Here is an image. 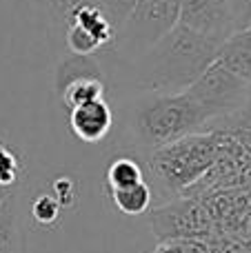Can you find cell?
I'll return each instance as SVG.
<instances>
[{"label": "cell", "mask_w": 251, "mask_h": 253, "mask_svg": "<svg viewBox=\"0 0 251 253\" xmlns=\"http://www.w3.org/2000/svg\"><path fill=\"white\" fill-rule=\"evenodd\" d=\"M22 171H25V162H22L20 153L16 149H11L9 144H2L0 147V184L16 189Z\"/></svg>", "instance_id": "obj_17"}, {"label": "cell", "mask_w": 251, "mask_h": 253, "mask_svg": "<svg viewBox=\"0 0 251 253\" xmlns=\"http://www.w3.org/2000/svg\"><path fill=\"white\" fill-rule=\"evenodd\" d=\"M109 196L114 200V207L123 215H142L149 211L151 205V187L147 184V180L133 187L109 189Z\"/></svg>", "instance_id": "obj_14"}, {"label": "cell", "mask_w": 251, "mask_h": 253, "mask_svg": "<svg viewBox=\"0 0 251 253\" xmlns=\"http://www.w3.org/2000/svg\"><path fill=\"white\" fill-rule=\"evenodd\" d=\"M2 144H4V140H2V138H0V147H2Z\"/></svg>", "instance_id": "obj_25"}, {"label": "cell", "mask_w": 251, "mask_h": 253, "mask_svg": "<svg viewBox=\"0 0 251 253\" xmlns=\"http://www.w3.org/2000/svg\"><path fill=\"white\" fill-rule=\"evenodd\" d=\"M105 89H107L105 78H80V80H74V83L67 84V87L58 93V98H60L62 105L71 111L80 105H87V102L105 98Z\"/></svg>", "instance_id": "obj_15"}, {"label": "cell", "mask_w": 251, "mask_h": 253, "mask_svg": "<svg viewBox=\"0 0 251 253\" xmlns=\"http://www.w3.org/2000/svg\"><path fill=\"white\" fill-rule=\"evenodd\" d=\"M105 180L109 189H125V187H133L138 182H145V171H142L140 162H136L133 158L120 156L109 162Z\"/></svg>", "instance_id": "obj_16"}, {"label": "cell", "mask_w": 251, "mask_h": 253, "mask_svg": "<svg viewBox=\"0 0 251 253\" xmlns=\"http://www.w3.org/2000/svg\"><path fill=\"white\" fill-rule=\"evenodd\" d=\"M38 9V18L47 27L49 34L65 36L76 11L87 4H98V0H34Z\"/></svg>", "instance_id": "obj_10"}, {"label": "cell", "mask_w": 251, "mask_h": 253, "mask_svg": "<svg viewBox=\"0 0 251 253\" xmlns=\"http://www.w3.org/2000/svg\"><path fill=\"white\" fill-rule=\"evenodd\" d=\"M205 131H220V133L229 135L231 140H236L247 153H251V100L243 109L211 120L205 126Z\"/></svg>", "instance_id": "obj_13"}, {"label": "cell", "mask_w": 251, "mask_h": 253, "mask_svg": "<svg viewBox=\"0 0 251 253\" xmlns=\"http://www.w3.org/2000/svg\"><path fill=\"white\" fill-rule=\"evenodd\" d=\"M13 191H16V189H9V187H2V184H0V205H2Z\"/></svg>", "instance_id": "obj_23"}, {"label": "cell", "mask_w": 251, "mask_h": 253, "mask_svg": "<svg viewBox=\"0 0 251 253\" xmlns=\"http://www.w3.org/2000/svg\"><path fill=\"white\" fill-rule=\"evenodd\" d=\"M149 224L158 242L171 240H211L218 227L207 205L198 198L178 196L163 207L149 211Z\"/></svg>", "instance_id": "obj_5"}, {"label": "cell", "mask_w": 251, "mask_h": 253, "mask_svg": "<svg viewBox=\"0 0 251 253\" xmlns=\"http://www.w3.org/2000/svg\"><path fill=\"white\" fill-rule=\"evenodd\" d=\"M178 25L216 42H225L234 34L229 0H182Z\"/></svg>", "instance_id": "obj_7"}, {"label": "cell", "mask_w": 251, "mask_h": 253, "mask_svg": "<svg viewBox=\"0 0 251 253\" xmlns=\"http://www.w3.org/2000/svg\"><path fill=\"white\" fill-rule=\"evenodd\" d=\"M154 253H167V251H165V249H163V247H160V245H158V249H156Z\"/></svg>", "instance_id": "obj_24"}, {"label": "cell", "mask_w": 251, "mask_h": 253, "mask_svg": "<svg viewBox=\"0 0 251 253\" xmlns=\"http://www.w3.org/2000/svg\"><path fill=\"white\" fill-rule=\"evenodd\" d=\"M138 0H98V7L107 13V18L111 20V25L116 27V31L123 27V22L127 20L129 11L133 9Z\"/></svg>", "instance_id": "obj_19"}, {"label": "cell", "mask_w": 251, "mask_h": 253, "mask_svg": "<svg viewBox=\"0 0 251 253\" xmlns=\"http://www.w3.org/2000/svg\"><path fill=\"white\" fill-rule=\"evenodd\" d=\"M194 102L205 111L209 123L243 109L251 100V83L234 76L229 69L213 62L203 76L187 89Z\"/></svg>", "instance_id": "obj_6"}, {"label": "cell", "mask_w": 251, "mask_h": 253, "mask_svg": "<svg viewBox=\"0 0 251 253\" xmlns=\"http://www.w3.org/2000/svg\"><path fill=\"white\" fill-rule=\"evenodd\" d=\"M0 253H25L22 220L18 213V191L0 205Z\"/></svg>", "instance_id": "obj_12"}, {"label": "cell", "mask_w": 251, "mask_h": 253, "mask_svg": "<svg viewBox=\"0 0 251 253\" xmlns=\"http://www.w3.org/2000/svg\"><path fill=\"white\" fill-rule=\"evenodd\" d=\"M220 42L176 25L149 51L131 62L142 91L182 93L216 62Z\"/></svg>", "instance_id": "obj_1"}, {"label": "cell", "mask_w": 251, "mask_h": 253, "mask_svg": "<svg viewBox=\"0 0 251 253\" xmlns=\"http://www.w3.org/2000/svg\"><path fill=\"white\" fill-rule=\"evenodd\" d=\"M216 62L229 69L234 76L251 83V27L234 31L216 53Z\"/></svg>", "instance_id": "obj_9"}, {"label": "cell", "mask_w": 251, "mask_h": 253, "mask_svg": "<svg viewBox=\"0 0 251 253\" xmlns=\"http://www.w3.org/2000/svg\"><path fill=\"white\" fill-rule=\"evenodd\" d=\"M209 118L187 91L156 93L142 91L131 105V133L145 149H156L205 131Z\"/></svg>", "instance_id": "obj_2"}, {"label": "cell", "mask_w": 251, "mask_h": 253, "mask_svg": "<svg viewBox=\"0 0 251 253\" xmlns=\"http://www.w3.org/2000/svg\"><path fill=\"white\" fill-rule=\"evenodd\" d=\"M180 4L182 0H138L118 29L111 51L131 62L140 58L178 25Z\"/></svg>", "instance_id": "obj_4"}, {"label": "cell", "mask_w": 251, "mask_h": 253, "mask_svg": "<svg viewBox=\"0 0 251 253\" xmlns=\"http://www.w3.org/2000/svg\"><path fill=\"white\" fill-rule=\"evenodd\" d=\"M234 31H243L251 27V0H229Z\"/></svg>", "instance_id": "obj_22"}, {"label": "cell", "mask_w": 251, "mask_h": 253, "mask_svg": "<svg viewBox=\"0 0 251 253\" xmlns=\"http://www.w3.org/2000/svg\"><path fill=\"white\" fill-rule=\"evenodd\" d=\"M80 78H105L100 62L96 56H78V53H67L58 60L53 71V84L56 93H60L69 83Z\"/></svg>", "instance_id": "obj_11"}, {"label": "cell", "mask_w": 251, "mask_h": 253, "mask_svg": "<svg viewBox=\"0 0 251 253\" xmlns=\"http://www.w3.org/2000/svg\"><path fill=\"white\" fill-rule=\"evenodd\" d=\"M53 198L58 200L60 207H71L78 196V184L74 182V178H56L51 184Z\"/></svg>", "instance_id": "obj_21"}, {"label": "cell", "mask_w": 251, "mask_h": 253, "mask_svg": "<svg viewBox=\"0 0 251 253\" xmlns=\"http://www.w3.org/2000/svg\"><path fill=\"white\" fill-rule=\"evenodd\" d=\"M114 126V114L105 98L80 105L69 111V129L78 140L87 144H96L107 138Z\"/></svg>", "instance_id": "obj_8"}, {"label": "cell", "mask_w": 251, "mask_h": 253, "mask_svg": "<svg viewBox=\"0 0 251 253\" xmlns=\"http://www.w3.org/2000/svg\"><path fill=\"white\" fill-rule=\"evenodd\" d=\"M211 253H251V240H243L227 233H216L209 240Z\"/></svg>", "instance_id": "obj_20"}, {"label": "cell", "mask_w": 251, "mask_h": 253, "mask_svg": "<svg viewBox=\"0 0 251 253\" xmlns=\"http://www.w3.org/2000/svg\"><path fill=\"white\" fill-rule=\"evenodd\" d=\"M218 153L216 131H198L149 151V171L167 193L180 196L196 184L209 169Z\"/></svg>", "instance_id": "obj_3"}, {"label": "cell", "mask_w": 251, "mask_h": 253, "mask_svg": "<svg viewBox=\"0 0 251 253\" xmlns=\"http://www.w3.org/2000/svg\"><path fill=\"white\" fill-rule=\"evenodd\" d=\"M60 209L62 207L58 205V200L53 196H49V193H44V196L36 198L34 205H31V215H34V220L38 224H53L58 218H60Z\"/></svg>", "instance_id": "obj_18"}]
</instances>
